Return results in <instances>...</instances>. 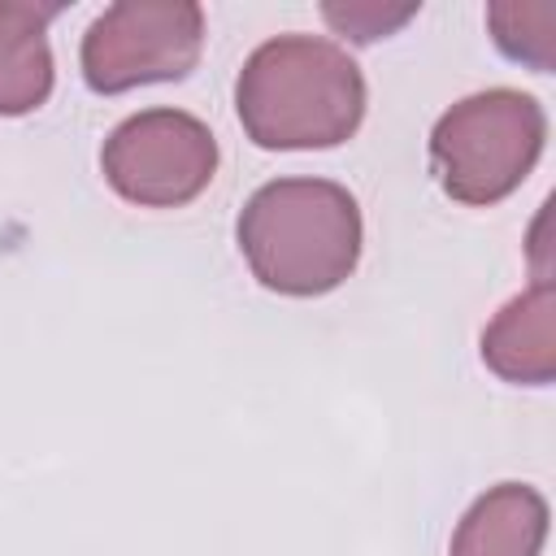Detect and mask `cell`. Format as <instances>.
Returning <instances> with one entry per match:
<instances>
[{
  "instance_id": "1",
  "label": "cell",
  "mask_w": 556,
  "mask_h": 556,
  "mask_svg": "<svg viewBox=\"0 0 556 556\" xmlns=\"http://www.w3.org/2000/svg\"><path fill=\"white\" fill-rule=\"evenodd\" d=\"M235 109L256 148H334L365 117V74L321 35H274L243 61Z\"/></svg>"
},
{
  "instance_id": "2",
  "label": "cell",
  "mask_w": 556,
  "mask_h": 556,
  "mask_svg": "<svg viewBox=\"0 0 556 556\" xmlns=\"http://www.w3.org/2000/svg\"><path fill=\"white\" fill-rule=\"evenodd\" d=\"M235 239L265 291L308 300L352 278L365 226L348 187L330 178H269L248 195Z\"/></svg>"
},
{
  "instance_id": "3",
  "label": "cell",
  "mask_w": 556,
  "mask_h": 556,
  "mask_svg": "<svg viewBox=\"0 0 556 556\" xmlns=\"http://www.w3.org/2000/svg\"><path fill=\"white\" fill-rule=\"evenodd\" d=\"M547 113L517 87H486L439 113L430 130V165L456 204H500L539 165Z\"/></svg>"
},
{
  "instance_id": "4",
  "label": "cell",
  "mask_w": 556,
  "mask_h": 556,
  "mask_svg": "<svg viewBox=\"0 0 556 556\" xmlns=\"http://www.w3.org/2000/svg\"><path fill=\"white\" fill-rule=\"evenodd\" d=\"M204 48L195 0H117L83 35V78L100 96L187 78Z\"/></svg>"
},
{
  "instance_id": "5",
  "label": "cell",
  "mask_w": 556,
  "mask_h": 556,
  "mask_svg": "<svg viewBox=\"0 0 556 556\" xmlns=\"http://www.w3.org/2000/svg\"><path fill=\"white\" fill-rule=\"evenodd\" d=\"M104 182L139 208H182L217 174V139L187 109H143L100 148Z\"/></svg>"
},
{
  "instance_id": "6",
  "label": "cell",
  "mask_w": 556,
  "mask_h": 556,
  "mask_svg": "<svg viewBox=\"0 0 556 556\" xmlns=\"http://www.w3.org/2000/svg\"><path fill=\"white\" fill-rule=\"evenodd\" d=\"M482 365L517 387H547L556 378V287L534 278L482 330Z\"/></svg>"
},
{
  "instance_id": "7",
  "label": "cell",
  "mask_w": 556,
  "mask_h": 556,
  "mask_svg": "<svg viewBox=\"0 0 556 556\" xmlns=\"http://www.w3.org/2000/svg\"><path fill=\"white\" fill-rule=\"evenodd\" d=\"M547 521V500L530 482H495L456 521L447 556H539Z\"/></svg>"
},
{
  "instance_id": "8",
  "label": "cell",
  "mask_w": 556,
  "mask_h": 556,
  "mask_svg": "<svg viewBox=\"0 0 556 556\" xmlns=\"http://www.w3.org/2000/svg\"><path fill=\"white\" fill-rule=\"evenodd\" d=\"M52 13L56 4L0 0V117L35 113L52 96Z\"/></svg>"
},
{
  "instance_id": "9",
  "label": "cell",
  "mask_w": 556,
  "mask_h": 556,
  "mask_svg": "<svg viewBox=\"0 0 556 556\" xmlns=\"http://www.w3.org/2000/svg\"><path fill=\"white\" fill-rule=\"evenodd\" d=\"M491 35L504 56L547 74L556 65V4L547 0H504L486 9Z\"/></svg>"
},
{
  "instance_id": "10",
  "label": "cell",
  "mask_w": 556,
  "mask_h": 556,
  "mask_svg": "<svg viewBox=\"0 0 556 556\" xmlns=\"http://www.w3.org/2000/svg\"><path fill=\"white\" fill-rule=\"evenodd\" d=\"M417 13V0H404V4H378V0H343V4H321V17L356 39V43H374L382 35H391L395 26H404L408 17Z\"/></svg>"
}]
</instances>
